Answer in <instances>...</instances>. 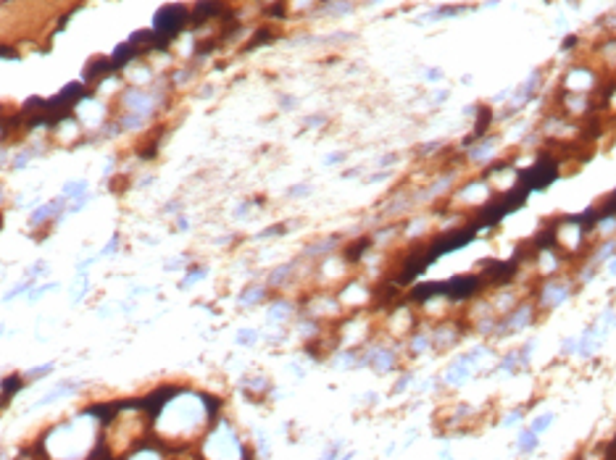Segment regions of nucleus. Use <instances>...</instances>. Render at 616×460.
<instances>
[{"instance_id":"1","label":"nucleus","mask_w":616,"mask_h":460,"mask_svg":"<svg viewBox=\"0 0 616 460\" xmlns=\"http://www.w3.org/2000/svg\"><path fill=\"white\" fill-rule=\"evenodd\" d=\"M185 24H187V8L185 5H163L161 11L153 16V32L158 34L163 42H169L174 34H179Z\"/></svg>"},{"instance_id":"2","label":"nucleus","mask_w":616,"mask_h":460,"mask_svg":"<svg viewBox=\"0 0 616 460\" xmlns=\"http://www.w3.org/2000/svg\"><path fill=\"white\" fill-rule=\"evenodd\" d=\"M79 389H82V381H61V384L53 386V389L45 394L42 400L34 402V408H45V405L56 402V400H61V397H69V394H74V392H79Z\"/></svg>"},{"instance_id":"3","label":"nucleus","mask_w":616,"mask_h":460,"mask_svg":"<svg viewBox=\"0 0 616 460\" xmlns=\"http://www.w3.org/2000/svg\"><path fill=\"white\" fill-rule=\"evenodd\" d=\"M137 53H140V50H137V45H134L132 40L122 42V45H119V48L114 50V55H111V63H114V69H122V66H126V63H129V61L134 58Z\"/></svg>"},{"instance_id":"4","label":"nucleus","mask_w":616,"mask_h":460,"mask_svg":"<svg viewBox=\"0 0 616 460\" xmlns=\"http://www.w3.org/2000/svg\"><path fill=\"white\" fill-rule=\"evenodd\" d=\"M126 105H129L137 116H142V118H145V113H150V97L145 95L142 90L126 92Z\"/></svg>"},{"instance_id":"5","label":"nucleus","mask_w":616,"mask_h":460,"mask_svg":"<svg viewBox=\"0 0 616 460\" xmlns=\"http://www.w3.org/2000/svg\"><path fill=\"white\" fill-rule=\"evenodd\" d=\"M219 11H222L219 0H198L195 11H192V24H200L203 18H208V16H216Z\"/></svg>"},{"instance_id":"6","label":"nucleus","mask_w":616,"mask_h":460,"mask_svg":"<svg viewBox=\"0 0 616 460\" xmlns=\"http://www.w3.org/2000/svg\"><path fill=\"white\" fill-rule=\"evenodd\" d=\"M108 71H114V63L111 58H103V61H93L85 71V79H95V77H106Z\"/></svg>"},{"instance_id":"7","label":"nucleus","mask_w":616,"mask_h":460,"mask_svg":"<svg viewBox=\"0 0 616 460\" xmlns=\"http://www.w3.org/2000/svg\"><path fill=\"white\" fill-rule=\"evenodd\" d=\"M66 200H77V197H82V195H87V182L82 179V182H66L63 184V192H61Z\"/></svg>"},{"instance_id":"8","label":"nucleus","mask_w":616,"mask_h":460,"mask_svg":"<svg viewBox=\"0 0 616 460\" xmlns=\"http://www.w3.org/2000/svg\"><path fill=\"white\" fill-rule=\"evenodd\" d=\"M21 386H24V379H21V376H19V373H13V376H8V379L3 381V394H0V397H3V402H5L8 397H11V394H16V392H19V389H21Z\"/></svg>"},{"instance_id":"9","label":"nucleus","mask_w":616,"mask_h":460,"mask_svg":"<svg viewBox=\"0 0 616 460\" xmlns=\"http://www.w3.org/2000/svg\"><path fill=\"white\" fill-rule=\"evenodd\" d=\"M203 279H206V269H195V271H190L185 279L179 281V287L182 289H190L192 284H198V281H203Z\"/></svg>"},{"instance_id":"10","label":"nucleus","mask_w":616,"mask_h":460,"mask_svg":"<svg viewBox=\"0 0 616 460\" xmlns=\"http://www.w3.org/2000/svg\"><path fill=\"white\" fill-rule=\"evenodd\" d=\"M263 297V289L261 287H253V289H245L243 297H240V305H255Z\"/></svg>"},{"instance_id":"11","label":"nucleus","mask_w":616,"mask_h":460,"mask_svg":"<svg viewBox=\"0 0 616 460\" xmlns=\"http://www.w3.org/2000/svg\"><path fill=\"white\" fill-rule=\"evenodd\" d=\"M535 447H537V434L532 429L524 431V434H521V450H524V453H532Z\"/></svg>"},{"instance_id":"12","label":"nucleus","mask_w":616,"mask_h":460,"mask_svg":"<svg viewBox=\"0 0 616 460\" xmlns=\"http://www.w3.org/2000/svg\"><path fill=\"white\" fill-rule=\"evenodd\" d=\"M53 368H56V363H45V366H34L29 373V379H42V376H48V373H53Z\"/></svg>"},{"instance_id":"13","label":"nucleus","mask_w":616,"mask_h":460,"mask_svg":"<svg viewBox=\"0 0 616 460\" xmlns=\"http://www.w3.org/2000/svg\"><path fill=\"white\" fill-rule=\"evenodd\" d=\"M255 337H258V331H253V329H240L237 331V342L240 345H253Z\"/></svg>"},{"instance_id":"14","label":"nucleus","mask_w":616,"mask_h":460,"mask_svg":"<svg viewBox=\"0 0 616 460\" xmlns=\"http://www.w3.org/2000/svg\"><path fill=\"white\" fill-rule=\"evenodd\" d=\"M26 289H32V279H29V281H24V284H19V287H13V289H11V292H8L5 297H3V302H11V300H16V297H19L21 292H26Z\"/></svg>"},{"instance_id":"15","label":"nucleus","mask_w":616,"mask_h":460,"mask_svg":"<svg viewBox=\"0 0 616 460\" xmlns=\"http://www.w3.org/2000/svg\"><path fill=\"white\" fill-rule=\"evenodd\" d=\"M287 195L290 197H308L311 195V187H308V184H295V187H290Z\"/></svg>"},{"instance_id":"16","label":"nucleus","mask_w":616,"mask_h":460,"mask_svg":"<svg viewBox=\"0 0 616 460\" xmlns=\"http://www.w3.org/2000/svg\"><path fill=\"white\" fill-rule=\"evenodd\" d=\"M48 289H56V284H45V287H32V294H29V302H37V297H42Z\"/></svg>"},{"instance_id":"17","label":"nucleus","mask_w":616,"mask_h":460,"mask_svg":"<svg viewBox=\"0 0 616 460\" xmlns=\"http://www.w3.org/2000/svg\"><path fill=\"white\" fill-rule=\"evenodd\" d=\"M142 121H145V118L134 113V116H126V118H122V126H126V129H137Z\"/></svg>"},{"instance_id":"18","label":"nucleus","mask_w":616,"mask_h":460,"mask_svg":"<svg viewBox=\"0 0 616 460\" xmlns=\"http://www.w3.org/2000/svg\"><path fill=\"white\" fill-rule=\"evenodd\" d=\"M550 421H553V416H540V418L535 421V426H532V431H535V434H540L542 429L550 426Z\"/></svg>"},{"instance_id":"19","label":"nucleus","mask_w":616,"mask_h":460,"mask_svg":"<svg viewBox=\"0 0 616 460\" xmlns=\"http://www.w3.org/2000/svg\"><path fill=\"white\" fill-rule=\"evenodd\" d=\"M87 200H90V195H82V197H77V200L69 205V213H79V210L87 205Z\"/></svg>"},{"instance_id":"20","label":"nucleus","mask_w":616,"mask_h":460,"mask_svg":"<svg viewBox=\"0 0 616 460\" xmlns=\"http://www.w3.org/2000/svg\"><path fill=\"white\" fill-rule=\"evenodd\" d=\"M290 269H292V266H279V269L271 274V279H269V281H271V284H279V281L284 279V274H287Z\"/></svg>"},{"instance_id":"21","label":"nucleus","mask_w":616,"mask_h":460,"mask_svg":"<svg viewBox=\"0 0 616 460\" xmlns=\"http://www.w3.org/2000/svg\"><path fill=\"white\" fill-rule=\"evenodd\" d=\"M29 158H32V153H21V155H19V158H16V161H13V169H24V166H26V163H29Z\"/></svg>"},{"instance_id":"22","label":"nucleus","mask_w":616,"mask_h":460,"mask_svg":"<svg viewBox=\"0 0 616 460\" xmlns=\"http://www.w3.org/2000/svg\"><path fill=\"white\" fill-rule=\"evenodd\" d=\"M337 450H340V445H332V447H329L327 453H324V458H321V460H335V458H337Z\"/></svg>"},{"instance_id":"23","label":"nucleus","mask_w":616,"mask_h":460,"mask_svg":"<svg viewBox=\"0 0 616 460\" xmlns=\"http://www.w3.org/2000/svg\"><path fill=\"white\" fill-rule=\"evenodd\" d=\"M0 55H3V58H16V55H19V53H16V50H11V48H0Z\"/></svg>"},{"instance_id":"24","label":"nucleus","mask_w":616,"mask_h":460,"mask_svg":"<svg viewBox=\"0 0 616 460\" xmlns=\"http://www.w3.org/2000/svg\"><path fill=\"white\" fill-rule=\"evenodd\" d=\"M337 161H343V153H332V155L324 158V163H337Z\"/></svg>"},{"instance_id":"25","label":"nucleus","mask_w":616,"mask_h":460,"mask_svg":"<svg viewBox=\"0 0 616 460\" xmlns=\"http://www.w3.org/2000/svg\"><path fill=\"white\" fill-rule=\"evenodd\" d=\"M611 274H616V261H611Z\"/></svg>"},{"instance_id":"26","label":"nucleus","mask_w":616,"mask_h":460,"mask_svg":"<svg viewBox=\"0 0 616 460\" xmlns=\"http://www.w3.org/2000/svg\"><path fill=\"white\" fill-rule=\"evenodd\" d=\"M351 458H353V453H348L345 458H340V460H351Z\"/></svg>"},{"instance_id":"27","label":"nucleus","mask_w":616,"mask_h":460,"mask_svg":"<svg viewBox=\"0 0 616 460\" xmlns=\"http://www.w3.org/2000/svg\"><path fill=\"white\" fill-rule=\"evenodd\" d=\"M3 331H5V326H3V324H0V334H3Z\"/></svg>"},{"instance_id":"28","label":"nucleus","mask_w":616,"mask_h":460,"mask_svg":"<svg viewBox=\"0 0 616 460\" xmlns=\"http://www.w3.org/2000/svg\"><path fill=\"white\" fill-rule=\"evenodd\" d=\"M0 400H3V397H0Z\"/></svg>"}]
</instances>
